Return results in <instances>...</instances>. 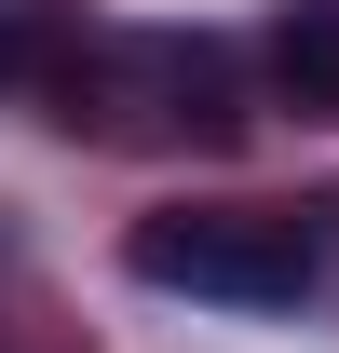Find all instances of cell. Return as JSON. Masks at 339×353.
<instances>
[{
	"mask_svg": "<svg viewBox=\"0 0 339 353\" xmlns=\"http://www.w3.org/2000/svg\"><path fill=\"white\" fill-rule=\"evenodd\" d=\"M123 272L163 299H217V312H285L312 285V231L271 204H163L123 231Z\"/></svg>",
	"mask_w": 339,
	"mask_h": 353,
	"instance_id": "cell-1",
	"label": "cell"
},
{
	"mask_svg": "<svg viewBox=\"0 0 339 353\" xmlns=\"http://www.w3.org/2000/svg\"><path fill=\"white\" fill-rule=\"evenodd\" d=\"M28 54H41V0H0V82H14Z\"/></svg>",
	"mask_w": 339,
	"mask_h": 353,
	"instance_id": "cell-3",
	"label": "cell"
},
{
	"mask_svg": "<svg viewBox=\"0 0 339 353\" xmlns=\"http://www.w3.org/2000/svg\"><path fill=\"white\" fill-rule=\"evenodd\" d=\"M271 82L298 109H339V0H285V28H271Z\"/></svg>",
	"mask_w": 339,
	"mask_h": 353,
	"instance_id": "cell-2",
	"label": "cell"
}]
</instances>
